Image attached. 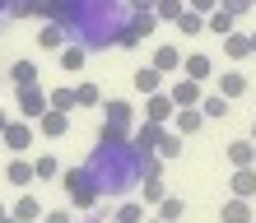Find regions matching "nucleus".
Returning <instances> with one entry per match:
<instances>
[{"mask_svg": "<svg viewBox=\"0 0 256 223\" xmlns=\"http://www.w3.org/2000/svg\"><path fill=\"white\" fill-rule=\"evenodd\" d=\"M130 0H56V19L70 28L74 42H84L88 51L116 47L122 28L130 23Z\"/></svg>", "mask_w": 256, "mask_h": 223, "instance_id": "1", "label": "nucleus"}, {"mask_svg": "<svg viewBox=\"0 0 256 223\" xmlns=\"http://www.w3.org/2000/svg\"><path fill=\"white\" fill-rule=\"evenodd\" d=\"M88 177H94L98 196H112L122 200L130 186H140V154H135V144H116V140H98V149L88 154Z\"/></svg>", "mask_w": 256, "mask_h": 223, "instance_id": "2", "label": "nucleus"}, {"mask_svg": "<svg viewBox=\"0 0 256 223\" xmlns=\"http://www.w3.org/2000/svg\"><path fill=\"white\" fill-rule=\"evenodd\" d=\"M102 112H108V116H102V126H98V140H116V144H126L130 140V102L126 98H108V102H102Z\"/></svg>", "mask_w": 256, "mask_h": 223, "instance_id": "3", "label": "nucleus"}, {"mask_svg": "<svg viewBox=\"0 0 256 223\" xmlns=\"http://www.w3.org/2000/svg\"><path fill=\"white\" fill-rule=\"evenodd\" d=\"M61 191L70 196L74 210H94V205H98V186H94V177H88V168H70V172H61Z\"/></svg>", "mask_w": 256, "mask_h": 223, "instance_id": "4", "label": "nucleus"}, {"mask_svg": "<svg viewBox=\"0 0 256 223\" xmlns=\"http://www.w3.org/2000/svg\"><path fill=\"white\" fill-rule=\"evenodd\" d=\"M42 112H52V93L42 84H24L19 88V116L24 121H38Z\"/></svg>", "mask_w": 256, "mask_h": 223, "instance_id": "5", "label": "nucleus"}, {"mask_svg": "<svg viewBox=\"0 0 256 223\" xmlns=\"http://www.w3.org/2000/svg\"><path fill=\"white\" fill-rule=\"evenodd\" d=\"M172 116H177V102H172V93H163V88H158V93H149V98H144V121L168 126Z\"/></svg>", "mask_w": 256, "mask_h": 223, "instance_id": "6", "label": "nucleus"}, {"mask_svg": "<svg viewBox=\"0 0 256 223\" xmlns=\"http://www.w3.org/2000/svg\"><path fill=\"white\" fill-rule=\"evenodd\" d=\"M66 42H74V37H70V28L61 19H42V28H38V47L42 51H61Z\"/></svg>", "mask_w": 256, "mask_h": 223, "instance_id": "7", "label": "nucleus"}, {"mask_svg": "<svg viewBox=\"0 0 256 223\" xmlns=\"http://www.w3.org/2000/svg\"><path fill=\"white\" fill-rule=\"evenodd\" d=\"M0 144H5L10 154H24V149L33 144V126L28 121H10L5 130H0Z\"/></svg>", "mask_w": 256, "mask_h": 223, "instance_id": "8", "label": "nucleus"}, {"mask_svg": "<svg viewBox=\"0 0 256 223\" xmlns=\"http://www.w3.org/2000/svg\"><path fill=\"white\" fill-rule=\"evenodd\" d=\"M219 223H256V219H252V200L228 196V200L219 205Z\"/></svg>", "mask_w": 256, "mask_h": 223, "instance_id": "9", "label": "nucleus"}, {"mask_svg": "<svg viewBox=\"0 0 256 223\" xmlns=\"http://www.w3.org/2000/svg\"><path fill=\"white\" fill-rule=\"evenodd\" d=\"M200 88H205V84H196V79H177L168 93H172V102H177V107H200V98H205Z\"/></svg>", "mask_w": 256, "mask_h": 223, "instance_id": "10", "label": "nucleus"}, {"mask_svg": "<svg viewBox=\"0 0 256 223\" xmlns=\"http://www.w3.org/2000/svg\"><path fill=\"white\" fill-rule=\"evenodd\" d=\"M224 154H228L233 168H256V140H233L224 144Z\"/></svg>", "mask_w": 256, "mask_h": 223, "instance_id": "11", "label": "nucleus"}, {"mask_svg": "<svg viewBox=\"0 0 256 223\" xmlns=\"http://www.w3.org/2000/svg\"><path fill=\"white\" fill-rule=\"evenodd\" d=\"M182 74H186V79H196V84H205L210 74H214V61H210L205 51H191L186 61H182Z\"/></svg>", "mask_w": 256, "mask_h": 223, "instance_id": "12", "label": "nucleus"}, {"mask_svg": "<svg viewBox=\"0 0 256 223\" xmlns=\"http://www.w3.org/2000/svg\"><path fill=\"white\" fill-rule=\"evenodd\" d=\"M228 191H233L238 200H252V196H256V168H233Z\"/></svg>", "mask_w": 256, "mask_h": 223, "instance_id": "13", "label": "nucleus"}, {"mask_svg": "<svg viewBox=\"0 0 256 223\" xmlns=\"http://www.w3.org/2000/svg\"><path fill=\"white\" fill-rule=\"evenodd\" d=\"M130 84H135V93H158V88H163V70H154V65H140V70H135L130 74Z\"/></svg>", "mask_w": 256, "mask_h": 223, "instance_id": "14", "label": "nucleus"}, {"mask_svg": "<svg viewBox=\"0 0 256 223\" xmlns=\"http://www.w3.org/2000/svg\"><path fill=\"white\" fill-rule=\"evenodd\" d=\"M38 130H42L47 140H61L66 130H70V112H42V116H38Z\"/></svg>", "mask_w": 256, "mask_h": 223, "instance_id": "15", "label": "nucleus"}, {"mask_svg": "<svg viewBox=\"0 0 256 223\" xmlns=\"http://www.w3.org/2000/svg\"><path fill=\"white\" fill-rule=\"evenodd\" d=\"M205 126V116H200V107H177V116H172V130H177V135H196V130H200Z\"/></svg>", "mask_w": 256, "mask_h": 223, "instance_id": "16", "label": "nucleus"}, {"mask_svg": "<svg viewBox=\"0 0 256 223\" xmlns=\"http://www.w3.org/2000/svg\"><path fill=\"white\" fill-rule=\"evenodd\" d=\"M154 70H163V74H177L182 70V51L172 47V42H163V47H154V61H149Z\"/></svg>", "mask_w": 256, "mask_h": 223, "instance_id": "17", "label": "nucleus"}, {"mask_svg": "<svg viewBox=\"0 0 256 223\" xmlns=\"http://www.w3.org/2000/svg\"><path fill=\"white\" fill-rule=\"evenodd\" d=\"M10 214L19 219V223H38L42 214H47V210H42V205H38V196H33V191H24V196L14 200V210H10Z\"/></svg>", "mask_w": 256, "mask_h": 223, "instance_id": "18", "label": "nucleus"}, {"mask_svg": "<svg viewBox=\"0 0 256 223\" xmlns=\"http://www.w3.org/2000/svg\"><path fill=\"white\" fill-rule=\"evenodd\" d=\"M84 61H88V47H84V42H66V47H61V70L66 74H80Z\"/></svg>", "mask_w": 256, "mask_h": 223, "instance_id": "19", "label": "nucleus"}, {"mask_svg": "<svg viewBox=\"0 0 256 223\" xmlns=\"http://www.w3.org/2000/svg\"><path fill=\"white\" fill-rule=\"evenodd\" d=\"M205 28H210V33H214V37H228V33H238V14H228V9H214V14H205Z\"/></svg>", "mask_w": 256, "mask_h": 223, "instance_id": "20", "label": "nucleus"}, {"mask_svg": "<svg viewBox=\"0 0 256 223\" xmlns=\"http://www.w3.org/2000/svg\"><path fill=\"white\" fill-rule=\"evenodd\" d=\"M5 177H10V186H24V191L38 182V172H33V163H28V158H14L10 168H5Z\"/></svg>", "mask_w": 256, "mask_h": 223, "instance_id": "21", "label": "nucleus"}, {"mask_svg": "<svg viewBox=\"0 0 256 223\" xmlns=\"http://www.w3.org/2000/svg\"><path fill=\"white\" fill-rule=\"evenodd\" d=\"M224 56H228V61H247L252 56V37L247 33H228L224 37Z\"/></svg>", "mask_w": 256, "mask_h": 223, "instance_id": "22", "label": "nucleus"}, {"mask_svg": "<svg viewBox=\"0 0 256 223\" xmlns=\"http://www.w3.org/2000/svg\"><path fill=\"white\" fill-rule=\"evenodd\" d=\"M200 116L205 121H224V116H228V98L224 93H205L200 98Z\"/></svg>", "mask_w": 256, "mask_h": 223, "instance_id": "23", "label": "nucleus"}, {"mask_svg": "<svg viewBox=\"0 0 256 223\" xmlns=\"http://www.w3.org/2000/svg\"><path fill=\"white\" fill-rule=\"evenodd\" d=\"M158 135H163V126H154V121H140V126L130 130V144H135V149H154V144H158Z\"/></svg>", "mask_w": 256, "mask_h": 223, "instance_id": "24", "label": "nucleus"}, {"mask_svg": "<svg viewBox=\"0 0 256 223\" xmlns=\"http://www.w3.org/2000/svg\"><path fill=\"white\" fill-rule=\"evenodd\" d=\"M219 93L228 98V102H233V98H242V93H247V74H238V70L219 74Z\"/></svg>", "mask_w": 256, "mask_h": 223, "instance_id": "25", "label": "nucleus"}, {"mask_svg": "<svg viewBox=\"0 0 256 223\" xmlns=\"http://www.w3.org/2000/svg\"><path fill=\"white\" fill-rule=\"evenodd\" d=\"M112 223H144V200H122L116 205Z\"/></svg>", "mask_w": 256, "mask_h": 223, "instance_id": "26", "label": "nucleus"}, {"mask_svg": "<svg viewBox=\"0 0 256 223\" xmlns=\"http://www.w3.org/2000/svg\"><path fill=\"white\" fill-rule=\"evenodd\" d=\"M140 154V182H154V177L163 172V158L154 154V149H135Z\"/></svg>", "mask_w": 256, "mask_h": 223, "instance_id": "27", "label": "nucleus"}, {"mask_svg": "<svg viewBox=\"0 0 256 223\" xmlns=\"http://www.w3.org/2000/svg\"><path fill=\"white\" fill-rule=\"evenodd\" d=\"M154 154L158 158H182V135H177V130H163L158 144H154Z\"/></svg>", "mask_w": 256, "mask_h": 223, "instance_id": "28", "label": "nucleus"}, {"mask_svg": "<svg viewBox=\"0 0 256 223\" xmlns=\"http://www.w3.org/2000/svg\"><path fill=\"white\" fill-rule=\"evenodd\" d=\"M33 172H38V182H56V177H61V158L42 154V158H33Z\"/></svg>", "mask_w": 256, "mask_h": 223, "instance_id": "29", "label": "nucleus"}, {"mask_svg": "<svg viewBox=\"0 0 256 223\" xmlns=\"http://www.w3.org/2000/svg\"><path fill=\"white\" fill-rule=\"evenodd\" d=\"M10 84H14V88L38 84V65H33V61H14V65H10Z\"/></svg>", "mask_w": 256, "mask_h": 223, "instance_id": "30", "label": "nucleus"}, {"mask_svg": "<svg viewBox=\"0 0 256 223\" xmlns=\"http://www.w3.org/2000/svg\"><path fill=\"white\" fill-rule=\"evenodd\" d=\"M177 33H186V37H200V33H205V14L182 9V19H177Z\"/></svg>", "mask_w": 256, "mask_h": 223, "instance_id": "31", "label": "nucleus"}, {"mask_svg": "<svg viewBox=\"0 0 256 223\" xmlns=\"http://www.w3.org/2000/svg\"><path fill=\"white\" fill-rule=\"evenodd\" d=\"M182 214H186V205H182V196H163V200H158V219H163V223H177Z\"/></svg>", "mask_w": 256, "mask_h": 223, "instance_id": "32", "label": "nucleus"}, {"mask_svg": "<svg viewBox=\"0 0 256 223\" xmlns=\"http://www.w3.org/2000/svg\"><path fill=\"white\" fill-rule=\"evenodd\" d=\"M74 107H102L98 84H74Z\"/></svg>", "mask_w": 256, "mask_h": 223, "instance_id": "33", "label": "nucleus"}, {"mask_svg": "<svg viewBox=\"0 0 256 223\" xmlns=\"http://www.w3.org/2000/svg\"><path fill=\"white\" fill-rule=\"evenodd\" d=\"M182 9H186V0H158V5H154V14H158V19H168V23L182 19Z\"/></svg>", "mask_w": 256, "mask_h": 223, "instance_id": "34", "label": "nucleus"}, {"mask_svg": "<svg viewBox=\"0 0 256 223\" xmlns=\"http://www.w3.org/2000/svg\"><path fill=\"white\" fill-rule=\"evenodd\" d=\"M74 107V88L66 84V88H52V112H70Z\"/></svg>", "mask_w": 256, "mask_h": 223, "instance_id": "35", "label": "nucleus"}, {"mask_svg": "<svg viewBox=\"0 0 256 223\" xmlns=\"http://www.w3.org/2000/svg\"><path fill=\"white\" fill-rule=\"evenodd\" d=\"M140 191H144V205H158L163 196H168V186H163V182H158V177H154V182H144Z\"/></svg>", "mask_w": 256, "mask_h": 223, "instance_id": "36", "label": "nucleus"}, {"mask_svg": "<svg viewBox=\"0 0 256 223\" xmlns=\"http://www.w3.org/2000/svg\"><path fill=\"white\" fill-rule=\"evenodd\" d=\"M219 5L228 9V14H238V19H242L247 9H256V0H219Z\"/></svg>", "mask_w": 256, "mask_h": 223, "instance_id": "37", "label": "nucleus"}, {"mask_svg": "<svg viewBox=\"0 0 256 223\" xmlns=\"http://www.w3.org/2000/svg\"><path fill=\"white\" fill-rule=\"evenodd\" d=\"M186 9H196V14H214L219 0H186Z\"/></svg>", "mask_w": 256, "mask_h": 223, "instance_id": "38", "label": "nucleus"}, {"mask_svg": "<svg viewBox=\"0 0 256 223\" xmlns=\"http://www.w3.org/2000/svg\"><path fill=\"white\" fill-rule=\"evenodd\" d=\"M42 223H70V210H47V214H42Z\"/></svg>", "mask_w": 256, "mask_h": 223, "instance_id": "39", "label": "nucleus"}, {"mask_svg": "<svg viewBox=\"0 0 256 223\" xmlns=\"http://www.w3.org/2000/svg\"><path fill=\"white\" fill-rule=\"evenodd\" d=\"M154 5H158V0H130V9H140V14H149Z\"/></svg>", "mask_w": 256, "mask_h": 223, "instance_id": "40", "label": "nucleus"}, {"mask_svg": "<svg viewBox=\"0 0 256 223\" xmlns=\"http://www.w3.org/2000/svg\"><path fill=\"white\" fill-rule=\"evenodd\" d=\"M5 126H10V112H0V130H5Z\"/></svg>", "mask_w": 256, "mask_h": 223, "instance_id": "41", "label": "nucleus"}, {"mask_svg": "<svg viewBox=\"0 0 256 223\" xmlns=\"http://www.w3.org/2000/svg\"><path fill=\"white\" fill-rule=\"evenodd\" d=\"M247 37H252V56H256V33H247Z\"/></svg>", "mask_w": 256, "mask_h": 223, "instance_id": "42", "label": "nucleus"}, {"mask_svg": "<svg viewBox=\"0 0 256 223\" xmlns=\"http://www.w3.org/2000/svg\"><path fill=\"white\" fill-rule=\"evenodd\" d=\"M0 219H10V210H5V205H0Z\"/></svg>", "mask_w": 256, "mask_h": 223, "instance_id": "43", "label": "nucleus"}, {"mask_svg": "<svg viewBox=\"0 0 256 223\" xmlns=\"http://www.w3.org/2000/svg\"><path fill=\"white\" fill-rule=\"evenodd\" d=\"M0 223H19V219H14V214H10V219H0Z\"/></svg>", "mask_w": 256, "mask_h": 223, "instance_id": "44", "label": "nucleus"}, {"mask_svg": "<svg viewBox=\"0 0 256 223\" xmlns=\"http://www.w3.org/2000/svg\"><path fill=\"white\" fill-rule=\"evenodd\" d=\"M252 140H256V121H252Z\"/></svg>", "mask_w": 256, "mask_h": 223, "instance_id": "45", "label": "nucleus"}, {"mask_svg": "<svg viewBox=\"0 0 256 223\" xmlns=\"http://www.w3.org/2000/svg\"><path fill=\"white\" fill-rule=\"evenodd\" d=\"M144 223H163V219H144Z\"/></svg>", "mask_w": 256, "mask_h": 223, "instance_id": "46", "label": "nucleus"}]
</instances>
